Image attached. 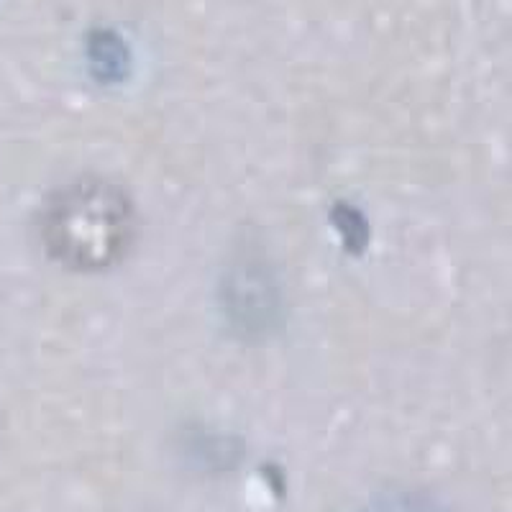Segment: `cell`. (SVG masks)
<instances>
[{
    "label": "cell",
    "instance_id": "6da1fadb",
    "mask_svg": "<svg viewBox=\"0 0 512 512\" xmlns=\"http://www.w3.org/2000/svg\"><path fill=\"white\" fill-rule=\"evenodd\" d=\"M39 231L49 259L59 267L80 274L105 272L134 244L136 210L113 182L80 180L47 200Z\"/></svg>",
    "mask_w": 512,
    "mask_h": 512
},
{
    "label": "cell",
    "instance_id": "7a4b0ae2",
    "mask_svg": "<svg viewBox=\"0 0 512 512\" xmlns=\"http://www.w3.org/2000/svg\"><path fill=\"white\" fill-rule=\"evenodd\" d=\"M88 62L100 82H118L128 75L131 57L126 41L116 31L98 29L88 39Z\"/></svg>",
    "mask_w": 512,
    "mask_h": 512
}]
</instances>
